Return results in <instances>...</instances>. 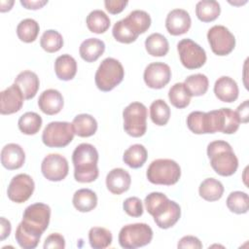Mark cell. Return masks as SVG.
I'll return each instance as SVG.
<instances>
[{"instance_id":"obj_10","label":"cell","mask_w":249,"mask_h":249,"mask_svg":"<svg viewBox=\"0 0 249 249\" xmlns=\"http://www.w3.org/2000/svg\"><path fill=\"white\" fill-rule=\"evenodd\" d=\"M207 40L212 52L220 56L228 55L235 47L233 34L224 25H214L207 32Z\"/></svg>"},{"instance_id":"obj_33","label":"cell","mask_w":249,"mask_h":249,"mask_svg":"<svg viewBox=\"0 0 249 249\" xmlns=\"http://www.w3.org/2000/svg\"><path fill=\"white\" fill-rule=\"evenodd\" d=\"M39 31V23L33 18H24L17 26L18 37L24 43L34 42L37 39Z\"/></svg>"},{"instance_id":"obj_2","label":"cell","mask_w":249,"mask_h":249,"mask_svg":"<svg viewBox=\"0 0 249 249\" xmlns=\"http://www.w3.org/2000/svg\"><path fill=\"white\" fill-rule=\"evenodd\" d=\"M207 156L214 171L221 176H231L238 167V159L231 146L224 140H215L207 146Z\"/></svg>"},{"instance_id":"obj_44","label":"cell","mask_w":249,"mask_h":249,"mask_svg":"<svg viewBox=\"0 0 249 249\" xmlns=\"http://www.w3.org/2000/svg\"><path fill=\"white\" fill-rule=\"evenodd\" d=\"M123 208L124 212L131 217H140L143 214V204L141 199L137 196L127 197L123 203Z\"/></svg>"},{"instance_id":"obj_45","label":"cell","mask_w":249,"mask_h":249,"mask_svg":"<svg viewBox=\"0 0 249 249\" xmlns=\"http://www.w3.org/2000/svg\"><path fill=\"white\" fill-rule=\"evenodd\" d=\"M65 247V239L64 237L57 232L51 233L44 242V248H57V249H63Z\"/></svg>"},{"instance_id":"obj_48","label":"cell","mask_w":249,"mask_h":249,"mask_svg":"<svg viewBox=\"0 0 249 249\" xmlns=\"http://www.w3.org/2000/svg\"><path fill=\"white\" fill-rule=\"evenodd\" d=\"M20 4L28 10H38L48 4V0H20Z\"/></svg>"},{"instance_id":"obj_14","label":"cell","mask_w":249,"mask_h":249,"mask_svg":"<svg viewBox=\"0 0 249 249\" xmlns=\"http://www.w3.org/2000/svg\"><path fill=\"white\" fill-rule=\"evenodd\" d=\"M145 84L155 89L164 88L171 79L169 65L163 62H152L148 64L143 74Z\"/></svg>"},{"instance_id":"obj_11","label":"cell","mask_w":249,"mask_h":249,"mask_svg":"<svg viewBox=\"0 0 249 249\" xmlns=\"http://www.w3.org/2000/svg\"><path fill=\"white\" fill-rule=\"evenodd\" d=\"M34 189L35 184L31 176L25 173H19L12 178L7 189V195L10 200L16 203H22L29 199Z\"/></svg>"},{"instance_id":"obj_37","label":"cell","mask_w":249,"mask_h":249,"mask_svg":"<svg viewBox=\"0 0 249 249\" xmlns=\"http://www.w3.org/2000/svg\"><path fill=\"white\" fill-rule=\"evenodd\" d=\"M191 97L192 96L186 89L184 83H176L169 89V101L174 107L178 109L186 108L191 102Z\"/></svg>"},{"instance_id":"obj_25","label":"cell","mask_w":249,"mask_h":249,"mask_svg":"<svg viewBox=\"0 0 249 249\" xmlns=\"http://www.w3.org/2000/svg\"><path fill=\"white\" fill-rule=\"evenodd\" d=\"M74 133L80 137H89L97 130L96 120L89 114L77 115L72 121Z\"/></svg>"},{"instance_id":"obj_16","label":"cell","mask_w":249,"mask_h":249,"mask_svg":"<svg viewBox=\"0 0 249 249\" xmlns=\"http://www.w3.org/2000/svg\"><path fill=\"white\" fill-rule=\"evenodd\" d=\"M192 24L190 14L184 9L170 11L165 18V27L169 34L178 36L188 32Z\"/></svg>"},{"instance_id":"obj_9","label":"cell","mask_w":249,"mask_h":249,"mask_svg":"<svg viewBox=\"0 0 249 249\" xmlns=\"http://www.w3.org/2000/svg\"><path fill=\"white\" fill-rule=\"evenodd\" d=\"M177 51L180 61L187 69H197L206 62V53L202 47L192 39L186 38L179 41Z\"/></svg>"},{"instance_id":"obj_24","label":"cell","mask_w":249,"mask_h":249,"mask_svg":"<svg viewBox=\"0 0 249 249\" xmlns=\"http://www.w3.org/2000/svg\"><path fill=\"white\" fill-rule=\"evenodd\" d=\"M145 206L150 215L155 218H158L161 215L171 204L172 200H170L164 194L160 192L150 193L145 197Z\"/></svg>"},{"instance_id":"obj_49","label":"cell","mask_w":249,"mask_h":249,"mask_svg":"<svg viewBox=\"0 0 249 249\" xmlns=\"http://www.w3.org/2000/svg\"><path fill=\"white\" fill-rule=\"evenodd\" d=\"M236 114L240 120V123H247L249 119V109H248V100H245L243 103H241L237 109Z\"/></svg>"},{"instance_id":"obj_43","label":"cell","mask_w":249,"mask_h":249,"mask_svg":"<svg viewBox=\"0 0 249 249\" xmlns=\"http://www.w3.org/2000/svg\"><path fill=\"white\" fill-rule=\"evenodd\" d=\"M221 130L220 132L226 134H232L236 132L239 127L240 120L235 111L230 108H221Z\"/></svg>"},{"instance_id":"obj_6","label":"cell","mask_w":249,"mask_h":249,"mask_svg":"<svg viewBox=\"0 0 249 249\" xmlns=\"http://www.w3.org/2000/svg\"><path fill=\"white\" fill-rule=\"evenodd\" d=\"M153 238L152 228L145 223L124 226L119 232V243L124 249H135L145 246Z\"/></svg>"},{"instance_id":"obj_46","label":"cell","mask_w":249,"mask_h":249,"mask_svg":"<svg viewBox=\"0 0 249 249\" xmlns=\"http://www.w3.org/2000/svg\"><path fill=\"white\" fill-rule=\"evenodd\" d=\"M127 3L128 2L126 0H105L104 1L106 10L112 15H117L123 12L124 7L127 5Z\"/></svg>"},{"instance_id":"obj_40","label":"cell","mask_w":249,"mask_h":249,"mask_svg":"<svg viewBox=\"0 0 249 249\" xmlns=\"http://www.w3.org/2000/svg\"><path fill=\"white\" fill-rule=\"evenodd\" d=\"M180 216L181 207L177 202L172 200V203L170 204L168 209H166L160 216L154 219V221L159 228L165 230L173 227L180 219Z\"/></svg>"},{"instance_id":"obj_51","label":"cell","mask_w":249,"mask_h":249,"mask_svg":"<svg viewBox=\"0 0 249 249\" xmlns=\"http://www.w3.org/2000/svg\"><path fill=\"white\" fill-rule=\"evenodd\" d=\"M13 5H14V1H1L0 2V11L1 12L10 11Z\"/></svg>"},{"instance_id":"obj_13","label":"cell","mask_w":249,"mask_h":249,"mask_svg":"<svg viewBox=\"0 0 249 249\" xmlns=\"http://www.w3.org/2000/svg\"><path fill=\"white\" fill-rule=\"evenodd\" d=\"M41 171L49 181H61L68 174V161L59 154H49L42 160Z\"/></svg>"},{"instance_id":"obj_29","label":"cell","mask_w":249,"mask_h":249,"mask_svg":"<svg viewBox=\"0 0 249 249\" xmlns=\"http://www.w3.org/2000/svg\"><path fill=\"white\" fill-rule=\"evenodd\" d=\"M221 13L220 4L214 0H201L196 5V15L203 22L215 20Z\"/></svg>"},{"instance_id":"obj_30","label":"cell","mask_w":249,"mask_h":249,"mask_svg":"<svg viewBox=\"0 0 249 249\" xmlns=\"http://www.w3.org/2000/svg\"><path fill=\"white\" fill-rule=\"evenodd\" d=\"M145 49L152 56H164L169 50L167 39L160 33H152L145 40Z\"/></svg>"},{"instance_id":"obj_5","label":"cell","mask_w":249,"mask_h":249,"mask_svg":"<svg viewBox=\"0 0 249 249\" xmlns=\"http://www.w3.org/2000/svg\"><path fill=\"white\" fill-rule=\"evenodd\" d=\"M124 76V70L122 63L114 57H107L99 64L94 81L98 89L110 91L123 81Z\"/></svg>"},{"instance_id":"obj_32","label":"cell","mask_w":249,"mask_h":249,"mask_svg":"<svg viewBox=\"0 0 249 249\" xmlns=\"http://www.w3.org/2000/svg\"><path fill=\"white\" fill-rule=\"evenodd\" d=\"M128 25L138 35L146 32L151 25L150 15L143 10H134L130 12L126 18H124Z\"/></svg>"},{"instance_id":"obj_28","label":"cell","mask_w":249,"mask_h":249,"mask_svg":"<svg viewBox=\"0 0 249 249\" xmlns=\"http://www.w3.org/2000/svg\"><path fill=\"white\" fill-rule=\"evenodd\" d=\"M147 158L148 152L146 148L141 144H133L124 151L123 160L131 168H139L146 162Z\"/></svg>"},{"instance_id":"obj_4","label":"cell","mask_w":249,"mask_h":249,"mask_svg":"<svg viewBox=\"0 0 249 249\" xmlns=\"http://www.w3.org/2000/svg\"><path fill=\"white\" fill-rule=\"evenodd\" d=\"M146 176L152 184L171 186L179 181L181 167L173 160L158 159L150 163Z\"/></svg>"},{"instance_id":"obj_38","label":"cell","mask_w":249,"mask_h":249,"mask_svg":"<svg viewBox=\"0 0 249 249\" xmlns=\"http://www.w3.org/2000/svg\"><path fill=\"white\" fill-rule=\"evenodd\" d=\"M150 117L152 122L160 126L165 125L170 118V108L162 99H157L150 106Z\"/></svg>"},{"instance_id":"obj_22","label":"cell","mask_w":249,"mask_h":249,"mask_svg":"<svg viewBox=\"0 0 249 249\" xmlns=\"http://www.w3.org/2000/svg\"><path fill=\"white\" fill-rule=\"evenodd\" d=\"M105 51V44L98 38H89L83 41L79 48L81 57L87 62L97 60Z\"/></svg>"},{"instance_id":"obj_8","label":"cell","mask_w":249,"mask_h":249,"mask_svg":"<svg viewBox=\"0 0 249 249\" xmlns=\"http://www.w3.org/2000/svg\"><path fill=\"white\" fill-rule=\"evenodd\" d=\"M72 124L68 122H51L43 130L42 141L50 148H63L74 138Z\"/></svg>"},{"instance_id":"obj_19","label":"cell","mask_w":249,"mask_h":249,"mask_svg":"<svg viewBox=\"0 0 249 249\" xmlns=\"http://www.w3.org/2000/svg\"><path fill=\"white\" fill-rule=\"evenodd\" d=\"M214 93L219 100L231 103L238 97V86L232 78L222 76L218 78L214 84Z\"/></svg>"},{"instance_id":"obj_20","label":"cell","mask_w":249,"mask_h":249,"mask_svg":"<svg viewBox=\"0 0 249 249\" xmlns=\"http://www.w3.org/2000/svg\"><path fill=\"white\" fill-rule=\"evenodd\" d=\"M130 184L131 177L124 168H114L106 176V187L114 195H121L126 192Z\"/></svg>"},{"instance_id":"obj_27","label":"cell","mask_w":249,"mask_h":249,"mask_svg":"<svg viewBox=\"0 0 249 249\" xmlns=\"http://www.w3.org/2000/svg\"><path fill=\"white\" fill-rule=\"evenodd\" d=\"M198 194L207 201H216L223 196L224 186L215 178H206L200 183Z\"/></svg>"},{"instance_id":"obj_42","label":"cell","mask_w":249,"mask_h":249,"mask_svg":"<svg viewBox=\"0 0 249 249\" xmlns=\"http://www.w3.org/2000/svg\"><path fill=\"white\" fill-rule=\"evenodd\" d=\"M40 45L47 53L58 52L63 46V38L61 34L53 29L46 30L40 39Z\"/></svg>"},{"instance_id":"obj_34","label":"cell","mask_w":249,"mask_h":249,"mask_svg":"<svg viewBox=\"0 0 249 249\" xmlns=\"http://www.w3.org/2000/svg\"><path fill=\"white\" fill-rule=\"evenodd\" d=\"M18 125L23 134L33 135L40 130L42 126V118L35 112H26L19 117Z\"/></svg>"},{"instance_id":"obj_17","label":"cell","mask_w":249,"mask_h":249,"mask_svg":"<svg viewBox=\"0 0 249 249\" xmlns=\"http://www.w3.org/2000/svg\"><path fill=\"white\" fill-rule=\"evenodd\" d=\"M63 96L54 89H49L44 90L38 99V106L40 110L46 115L58 114L63 108Z\"/></svg>"},{"instance_id":"obj_50","label":"cell","mask_w":249,"mask_h":249,"mask_svg":"<svg viewBox=\"0 0 249 249\" xmlns=\"http://www.w3.org/2000/svg\"><path fill=\"white\" fill-rule=\"evenodd\" d=\"M0 225H1V230H0V240L3 241L5 238H7L12 230V226L9 220H7L5 217L0 218Z\"/></svg>"},{"instance_id":"obj_26","label":"cell","mask_w":249,"mask_h":249,"mask_svg":"<svg viewBox=\"0 0 249 249\" xmlns=\"http://www.w3.org/2000/svg\"><path fill=\"white\" fill-rule=\"evenodd\" d=\"M74 207L80 212H89L97 205V196L90 189H80L74 193Z\"/></svg>"},{"instance_id":"obj_7","label":"cell","mask_w":249,"mask_h":249,"mask_svg":"<svg viewBox=\"0 0 249 249\" xmlns=\"http://www.w3.org/2000/svg\"><path fill=\"white\" fill-rule=\"evenodd\" d=\"M147 108L141 102H132L123 111L124 129L132 137L143 136L147 129Z\"/></svg>"},{"instance_id":"obj_39","label":"cell","mask_w":249,"mask_h":249,"mask_svg":"<svg viewBox=\"0 0 249 249\" xmlns=\"http://www.w3.org/2000/svg\"><path fill=\"white\" fill-rule=\"evenodd\" d=\"M227 207L235 214H245L249 209L248 195L241 191L231 192L227 198Z\"/></svg>"},{"instance_id":"obj_47","label":"cell","mask_w":249,"mask_h":249,"mask_svg":"<svg viewBox=\"0 0 249 249\" xmlns=\"http://www.w3.org/2000/svg\"><path fill=\"white\" fill-rule=\"evenodd\" d=\"M178 248H194V249H200L202 248V243L200 242V240L194 236V235H186L183 236L178 244H177Z\"/></svg>"},{"instance_id":"obj_31","label":"cell","mask_w":249,"mask_h":249,"mask_svg":"<svg viewBox=\"0 0 249 249\" xmlns=\"http://www.w3.org/2000/svg\"><path fill=\"white\" fill-rule=\"evenodd\" d=\"M86 23L90 32L101 34L107 31L111 21L109 17L102 10H93L88 15Z\"/></svg>"},{"instance_id":"obj_12","label":"cell","mask_w":249,"mask_h":249,"mask_svg":"<svg viewBox=\"0 0 249 249\" xmlns=\"http://www.w3.org/2000/svg\"><path fill=\"white\" fill-rule=\"evenodd\" d=\"M187 125L189 129L196 134L218 132L215 110L209 112H191L187 117Z\"/></svg>"},{"instance_id":"obj_18","label":"cell","mask_w":249,"mask_h":249,"mask_svg":"<svg viewBox=\"0 0 249 249\" xmlns=\"http://www.w3.org/2000/svg\"><path fill=\"white\" fill-rule=\"evenodd\" d=\"M25 160V153L23 149L16 143H9L2 148L1 163L9 169L15 170L20 168Z\"/></svg>"},{"instance_id":"obj_15","label":"cell","mask_w":249,"mask_h":249,"mask_svg":"<svg viewBox=\"0 0 249 249\" xmlns=\"http://www.w3.org/2000/svg\"><path fill=\"white\" fill-rule=\"evenodd\" d=\"M24 96L15 83L0 92V113L11 115L18 112L23 105Z\"/></svg>"},{"instance_id":"obj_1","label":"cell","mask_w":249,"mask_h":249,"mask_svg":"<svg viewBox=\"0 0 249 249\" xmlns=\"http://www.w3.org/2000/svg\"><path fill=\"white\" fill-rule=\"evenodd\" d=\"M74 165V178L80 183H90L97 179L99 175L97 162L98 152L89 143H81L72 154Z\"/></svg>"},{"instance_id":"obj_35","label":"cell","mask_w":249,"mask_h":249,"mask_svg":"<svg viewBox=\"0 0 249 249\" xmlns=\"http://www.w3.org/2000/svg\"><path fill=\"white\" fill-rule=\"evenodd\" d=\"M113 240L109 230L102 227H92L89 231V241L93 249H104L111 245Z\"/></svg>"},{"instance_id":"obj_21","label":"cell","mask_w":249,"mask_h":249,"mask_svg":"<svg viewBox=\"0 0 249 249\" xmlns=\"http://www.w3.org/2000/svg\"><path fill=\"white\" fill-rule=\"evenodd\" d=\"M15 84L18 86L22 91L24 99L28 100L36 95L39 89L40 81L36 73L30 70H24L17 76L15 79Z\"/></svg>"},{"instance_id":"obj_23","label":"cell","mask_w":249,"mask_h":249,"mask_svg":"<svg viewBox=\"0 0 249 249\" xmlns=\"http://www.w3.org/2000/svg\"><path fill=\"white\" fill-rule=\"evenodd\" d=\"M54 72L59 80L70 81L77 73V61L70 54H61L54 61Z\"/></svg>"},{"instance_id":"obj_36","label":"cell","mask_w":249,"mask_h":249,"mask_svg":"<svg viewBox=\"0 0 249 249\" xmlns=\"http://www.w3.org/2000/svg\"><path fill=\"white\" fill-rule=\"evenodd\" d=\"M184 85L191 96H200L206 93L209 86L208 78L201 73L193 74L185 79Z\"/></svg>"},{"instance_id":"obj_41","label":"cell","mask_w":249,"mask_h":249,"mask_svg":"<svg viewBox=\"0 0 249 249\" xmlns=\"http://www.w3.org/2000/svg\"><path fill=\"white\" fill-rule=\"evenodd\" d=\"M113 37L120 43L130 44L134 42L139 36L136 32L132 30V28L128 25L124 18L117 21L112 29Z\"/></svg>"},{"instance_id":"obj_3","label":"cell","mask_w":249,"mask_h":249,"mask_svg":"<svg viewBox=\"0 0 249 249\" xmlns=\"http://www.w3.org/2000/svg\"><path fill=\"white\" fill-rule=\"evenodd\" d=\"M50 219L51 207L45 203L36 202L25 208L18 227L27 232L41 237L49 227Z\"/></svg>"}]
</instances>
